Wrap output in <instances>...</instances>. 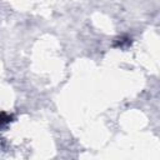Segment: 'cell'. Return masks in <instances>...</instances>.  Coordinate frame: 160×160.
Segmentation results:
<instances>
[{"mask_svg": "<svg viewBox=\"0 0 160 160\" xmlns=\"http://www.w3.org/2000/svg\"><path fill=\"white\" fill-rule=\"evenodd\" d=\"M10 120H11V116H9V115L5 114V112H0V129H1L5 124H8Z\"/></svg>", "mask_w": 160, "mask_h": 160, "instance_id": "obj_1", "label": "cell"}]
</instances>
